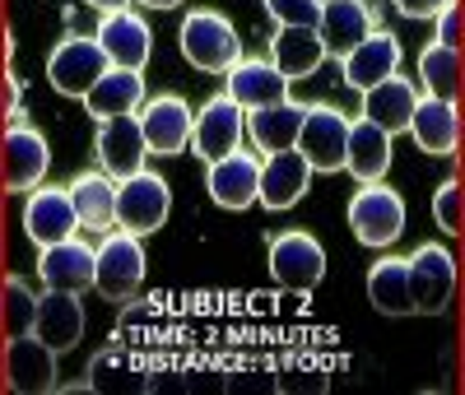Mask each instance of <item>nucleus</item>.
<instances>
[{
	"mask_svg": "<svg viewBox=\"0 0 465 395\" xmlns=\"http://www.w3.org/2000/svg\"><path fill=\"white\" fill-rule=\"evenodd\" d=\"M177 47L182 56L205 70V74H228L232 65L242 61V37L219 10H191L177 28Z\"/></svg>",
	"mask_w": 465,
	"mask_h": 395,
	"instance_id": "f257e3e1",
	"label": "nucleus"
},
{
	"mask_svg": "<svg viewBox=\"0 0 465 395\" xmlns=\"http://www.w3.org/2000/svg\"><path fill=\"white\" fill-rule=\"evenodd\" d=\"M349 228L363 247H396L405 232V201L401 191H391L386 182H359V191L349 195Z\"/></svg>",
	"mask_w": 465,
	"mask_h": 395,
	"instance_id": "f03ea898",
	"label": "nucleus"
},
{
	"mask_svg": "<svg viewBox=\"0 0 465 395\" xmlns=\"http://www.w3.org/2000/svg\"><path fill=\"white\" fill-rule=\"evenodd\" d=\"M270 280L289 293H312L326 280V247L307 228H280L270 237Z\"/></svg>",
	"mask_w": 465,
	"mask_h": 395,
	"instance_id": "7ed1b4c3",
	"label": "nucleus"
},
{
	"mask_svg": "<svg viewBox=\"0 0 465 395\" xmlns=\"http://www.w3.org/2000/svg\"><path fill=\"white\" fill-rule=\"evenodd\" d=\"M144 284V247L140 237L126 228L103 232V242L94 247V289L107 302H126Z\"/></svg>",
	"mask_w": 465,
	"mask_h": 395,
	"instance_id": "20e7f679",
	"label": "nucleus"
},
{
	"mask_svg": "<svg viewBox=\"0 0 465 395\" xmlns=\"http://www.w3.org/2000/svg\"><path fill=\"white\" fill-rule=\"evenodd\" d=\"M168 214H173V186L159 173L140 168V173L116 182V228L149 237L168 223Z\"/></svg>",
	"mask_w": 465,
	"mask_h": 395,
	"instance_id": "39448f33",
	"label": "nucleus"
},
{
	"mask_svg": "<svg viewBox=\"0 0 465 395\" xmlns=\"http://www.w3.org/2000/svg\"><path fill=\"white\" fill-rule=\"evenodd\" d=\"M410 293H414V316H438L451 307L456 284H460V265L442 242H423L410 256Z\"/></svg>",
	"mask_w": 465,
	"mask_h": 395,
	"instance_id": "423d86ee",
	"label": "nucleus"
},
{
	"mask_svg": "<svg viewBox=\"0 0 465 395\" xmlns=\"http://www.w3.org/2000/svg\"><path fill=\"white\" fill-rule=\"evenodd\" d=\"M107 65L112 61H107L98 37L70 33V37H61V43L52 47V56H47V84L56 94H65V98H84L98 79L107 74Z\"/></svg>",
	"mask_w": 465,
	"mask_h": 395,
	"instance_id": "0eeeda50",
	"label": "nucleus"
},
{
	"mask_svg": "<svg viewBox=\"0 0 465 395\" xmlns=\"http://www.w3.org/2000/svg\"><path fill=\"white\" fill-rule=\"evenodd\" d=\"M140 131H144V144L149 153L159 158H173V153H186L191 149V131H196V112L182 94H153L140 103Z\"/></svg>",
	"mask_w": 465,
	"mask_h": 395,
	"instance_id": "6e6552de",
	"label": "nucleus"
},
{
	"mask_svg": "<svg viewBox=\"0 0 465 395\" xmlns=\"http://www.w3.org/2000/svg\"><path fill=\"white\" fill-rule=\"evenodd\" d=\"M344 149H349V116L331 103H307L298 153L312 163V173H344Z\"/></svg>",
	"mask_w": 465,
	"mask_h": 395,
	"instance_id": "1a4fd4ad",
	"label": "nucleus"
},
{
	"mask_svg": "<svg viewBox=\"0 0 465 395\" xmlns=\"http://www.w3.org/2000/svg\"><path fill=\"white\" fill-rule=\"evenodd\" d=\"M52 168V144L37 126H5V140H0V182L5 191H33L47 182Z\"/></svg>",
	"mask_w": 465,
	"mask_h": 395,
	"instance_id": "9d476101",
	"label": "nucleus"
},
{
	"mask_svg": "<svg viewBox=\"0 0 465 395\" xmlns=\"http://www.w3.org/2000/svg\"><path fill=\"white\" fill-rule=\"evenodd\" d=\"M205 191L219 210H247L261 201V158L252 149H232L223 158H214L205 173Z\"/></svg>",
	"mask_w": 465,
	"mask_h": 395,
	"instance_id": "9b49d317",
	"label": "nucleus"
},
{
	"mask_svg": "<svg viewBox=\"0 0 465 395\" xmlns=\"http://www.w3.org/2000/svg\"><path fill=\"white\" fill-rule=\"evenodd\" d=\"M24 232L33 247H52L80 232V214H74L70 186H33L24 205Z\"/></svg>",
	"mask_w": 465,
	"mask_h": 395,
	"instance_id": "f8f14e48",
	"label": "nucleus"
},
{
	"mask_svg": "<svg viewBox=\"0 0 465 395\" xmlns=\"http://www.w3.org/2000/svg\"><path fill=\"white\" fill-rule=\"evenodd\" d=\"M247 135V112L232 103L228 94H214L205 98V107L196 112V131H191V149H196V158H205V163H214V158L232 153L242 144Z\"/></svg>",
	"mask_w": 465,
	"mask_h": 395,
	"instance_id": "ddd939ff",
	"label": "nucleus"
},
{
	"mask_svg": "<svg viewBox=\"0 0 465 395\" xmlns=\"http://www.w3.org/2000/svg\"><path fill=\"white\" fill-rule=\"evenodd\" d=\"M401 37L396 33H386V28H372L363 43L354 47V52H344L340 56V79L349 89H372V84H381V79H391V74H401Z\"/></svg>",
	"mask_w": 465,
	"mask_h": 395,
	"instance_id": "4468645a",
	"label": "nucleus"
},
{
	"mask_svg": "<svg viewBox=\"0 0 465 395\" xmlns=\"http://www.w3.org/2000/svg\"><path fill=\"white\" fill-rule=\"evenodd\" d=\"M56 359L61 353L47 340H37L33 331L5 340V381H10V390H19V395L56 390Z\"/></svg>",
	"mask_w": 465,
	"mask_h": 395,
	"instance_id": "2eb2a0df",
	"label": "nucleus"
},
{
	"mask_svg": "<svg viewBox=\"0 0 465 395\" xmlns=\"http://www.w3.org/2000/svg\"><path fill=\"white\" fill-rule=\"evenodd\" d=\"M37 280H43V289H61V293L94 289V247L80 232L65 237V242L37 247Z\"/></svg>",
	"mask_w": 465,
	"mask_h": 395,
	"instance_id": "dca6fc26",
	"label": "nucleus"
},
{
	"mask_svg": "<svg viewBox=\"0 0 465 395\" xmlns=\"http://www.w3.org/2000/svg\"><path fill=\"white\" fill-rule=\"evenodd\" d=\"M94 153H98V168H103L107 177H116V182L131 177V173H140L144 158H149L140 116H112V122H98Z\"/></svg>",
	"mask_w": 465,
	"mask_h": 395,
	"instance_id": "f3484780",
	"label": "nucleus"
},
{
	"mask_svg": "<svg viewBox=\"0 0 465 395\" xmlns=\"http://www.w3.org/2000/svg\"><path fill=\"white\" fill-rule=\"evenodd\" d=\"M94 37L103 43L107 61L122 65V70H144L149 56H153V33H149L144 15H135V10H112V15H103Z\"/></svg>",
	"mask_w": 465,
	"mask_h": 395,
	"instance_id": "a211bd4d",
	"label": "nucleus"
},
{
	"mask_svg": "<svg viewBox=\"0 0 465 395\" xmlns=\"http://www.w3.org/2000/svg\"><path fill=\"white\" fill-rule=\"evenodd\" d=\"M307 191H312V163H307L298 149L261 158V201L256 205L280 214V210H293Z\"/></svg>",
	"mask_w": 465,
	"mask_h": 395,
	"instance_id": "6ab92c4d",
	"label": "nucleus"
},
{
	"mask_svg": "<svg viewBox=\"0 0 465 395\" xmlns=\"http://www.w3.org/2000/svg\"><path fill=\"white\" fill-rule=\"evenodd\" d=\"M223 94L242 112H256V107H270V103H284L289 98V79L270 65V56H242L223 74Z\"/></svg>",
	"mask_w": 465,
	"mask_h": 395,
	"instance_id": "aec40b11",
	"label": "nucleus"
},
{
	"mask_svg": "<svg viewBox=\"0 0 465 395\" xmlns=\"http://www.w3.org/2000/svg\"><path fill=\"white\" fill-rule=\"evenodd\" d=\"M410 135H414V144H419L423 153H433V158H451V153L460 149V135H465L456 103H451V98H433V94H423V98H419V107H414V116H410Z\"/></svg>",
	"mask_w": 465,
	"mask_h": 395,
	"instance_id": "412c9836",
	"label": "nucleus"
},
{
	"mask_svg": "<svg viewBox=\"0 0 465 395\" xmlns=\"http://www.w3.org/2000/svg\"><path fill=\"white\" fill-rule=\"evenodd\" d=\"M33 335L47 340L56 353H70L84 340V302L80 293H61V289H43L37 298V316H33Z\"/></svg>",
	"mask_w": 465,
	"mask_h": 395,
	"instance_id": "4be33fe9",
	"label": "nucleus"
},
{
	"mask_svg": "<svg viewBox=\"0 0 465 395\" xmlns=\"http://www.w3.org/2000/svg\"><path fill=\"white\" fill-rule=\"evenodd\" d=\"M377 28V10L368 0H322V15H317V33L331 56L354 52L363 37Z\"/></svg>",
	"mask_w": 465,
	"mask_h": 395,
	"instance_id": "5701e85b",
	"label": "nucleus"
},
{
	"mask_svg": "<svg viewBox=\"0 0 465 395\" xmlns=\"http://www.w3.org/2000/svg\"><path fill=\"white\" fill-rule=\"evenodd\" d=\"M326 43H322V33L317 28H298V24H280L275 37H270V65H275L289 84L293 79H307V74H317L322 61H326Z\"/></svg>",
	"mask_w": 465,
	"mask_h": 395,
	"instance_id": "b1692460",
	"label": "nucleus"
},
{
	"mask_svg": "<svg viewBox=\"0 0 465 395\" xmlns=\"http://www.w3.org/2000/svg\"><path fill=\"white\" fill-rule=\"evenodd\" d=\"M144 70H122V65H107V74L84 94V112L94 122H112V116H135L144 103Z\"/></svg>",
	"mask_w": 465,
	"mask_h": 395,
	"instance_id": "393cba45",
	"label": "nucleus"
},
{
	"mask_svg": "<svg viewBox=\"0 0 465 395\" xmlns=\"http://www.w3.org/2000/svg\"><path fill=\"white\" fill-rule=\"evenodd\" d=\"M419 98L423 94H419L414 79L391 74V79H381V84L363 89V122L381 126L386 135H401V131H410V116H414Z\"/></svg>",
	"mask_w": 465,
	"mask_h": 395,
	"instance_id": "a878e982",
	"label": "nucleus"
},
{
	"mask_svg": "<svg viewBox=\"0 0 465 395\" xmlns=\"http://www.w3.org/2000/svg\"><path fill=\"white\" fill-rule=\"evenodd\" d=\"M65 186H70V201H74V214H80L84 232L116 228V177H107L103 168H89V173H74Z\"/></svg>",
	"mask_w": 465,
	"mask_h": 395,
	"instance_id": "bb28decb",
	"label": "nucleus"
},
{
	"mask_svg": "<svg viewBox=\"0 0 465 395\" xmlns=\"http://www.w3.org/2000/svg\"><path fill=\"white\" fill-rule=\"evenodd\" d=\"M302 116H307V107L293 103V98L247 112V135H252L256 153H284V149H298Z\"/></svg>",
	"mask_w": 465,
	"mask_h": 395,
	"instance_id": "cd10ccee",
	"label": "nucleus"
},
{
	"mask_svg": "<svg viewBox=\"0 0 465 395\" xmlns=\"http://www.w3.org/2000/svg\"><path fill=\"white\" fill-rule=\"evenodd\" d=\"M368 302L381 316H414V293H410V261L405 256H377L368 270Z\"/></svg>",
	"mask_w": 465,
	"mask_h": 395,
	"instance_id": "c85d7f7f",
	"label": "nucleus"
},
{
	"mask_svg": "<svg viewBox=\"0 0 465 395\" xmlns=\"http://www.w3.org/2000/svg\"><path fill=\"white\" fill-rule=\"evenodd\" d=\"M391 168V135L372 122H349V149H344V173L359 182H381Z\"/></svg>",
	"mask_w": 465,
	"mask_h": 395,
	"instance_id": "c756f323",
	"label": "nucleus"
},
{
	"mask_svg": "<svg viewBox=\"0 0 465 395\" xmlns=\"http://www.w3.org/2000/svg\"><path fill=\"white\" fill-rule=\"evenodd\" d=\"M419 84L429 89L433 98H451L465 94L460 89V47H442V43H429L419 52Z\"/></svg>",
	"mask_w": 465,
	"mask_h": 395,
	"instance_id": "7c9ffc66",
	"label": "nucleus"
},
{
	"mask_svg": "<svg viewBox=\"0 0 465 395\" xmlns=\"http://www.w3.org/2000/svg\"><path fill=\"white\" fill-rule=\"evenodd\" d=\"M37 298H43V293H33V289L19 280V274H10V280L0 284V326H5V340H15V335H28V331H33Z\"/></svg>",
	"mask_w": 465,
	"mask_h": 395,
	"instance_id": "2f4dec72",
	"label": "nucleus"
},
{
	"mask_svg": "<svg viewBox=\"0 0 465 395\" xmlns=\"http://www.w3.org/2000/svg\"><path fill=\"white\" fill-rule=\"evenodd\" d=\"M433 219H438V228L451 232V237L465 228V191H460L456 177H447V182L433 191Z\"/></svg>",
	"mask_w": 465,
	"mask_h": 395,
	"instance_id": "473e14b6",
	"label": "nucleus"
},
{
	"mask_svg": "<svg viewBox=\"0 0 465 395\" xmlns=\"http://www.w3.org/2000/svg\"><path fill=\"white\" fill-rule=\"evenodd\" d=\"M261 5L275 24H298V28H317L322 15V0H261Z\"/></svg>",
	"mask_w": 465,
	"mask_h": 395,
	"instance_id": "72a5a7b5",
	"label": "nucleus"
},
{
	"mask_svg": "<svg viewBox=\"0 0 465 395\" xmlns=\"http://www.w3.org/2000/svg\"><path fill=\"white\" fill-rule=\"evenodd\" d=\"M433 28H438V33H433V43H442V47H460V43H465V10L451 0V5L433 19Z\"/></svg>",
	"mask_w": 465,
	"mask_h": 395,
	"instance_id": "f704fd0d",
	"label": "nucleus"
},
{
	"mask_svg": "<svg viewBox=\"0 0 465 395\" xmlns=\"http://www.w3.org/2000/svg\"><path fill=\"white\" fill-rule=\"evenodd\" d=\"M391 5H396L405 19H438L451 0H391Z\"/></svg>",
	"mask_w": 465,
	"mask_h": 395,
	"instance_id": "c9c22d12",
	"label": "nucleus"
},
{
	"mask_svg": "<svg viewBox=\"0 0 465 395\" xmlns=\"http://www.w3.org/2000/svg\"><path fill=\"white\" fill-rule=\"evenodd\" d=\"M89 10H98V15H112V10H131L135 0H84Z\"/></svg>",
	"mask_w": 465,
	"mask_h": 395,
	"instance_id": "e433bc0d",
	"label": "nucleus"
},
{
	"mask_svg": "<svg viewBox=\"0 0 465 395\" xmlns=\"http://www.w3.org/2000/svg\"><path fill=\"white\" fill-rule=\"evenodd\" d=\"M140 5H149V10H177V5H186V0H140Z\"/></svg>",
	"mask_w": 465,
	"mask_h": 395,
	"instance_id": "4c0bfd02",
	"label": "nucleus"
},
{
	"mask_svg": "<svg viewBox=\"0 0 465 395\" xmlns=\"http://www.w3.org/2000/svg\"><path fill=\"white\" fill-rule=\"evenodd\" d=\"M460 89H465V47H460Z\"/></svg>",
	"mask_w": 465,
	"mask_h": 395,
	"instance_id": "58836bf2",
	"label": "nucleus"
},
{
	"mask_svg": "<svg viewBox=\"0 0 465 395\" xmlns=\"http://www.w3.org/2000/svg\"><path fill=\"white\" fill-rule=\"evenodd\" d=\"M460 191H465V177H460Z\"/></svg>",
	"mask_w": 465,
	"mask_h": 395,
	"instance_id": "ea45409f",
	"label": "nucleus"
},
{
	"mask_svg": "<svg viewBox=\"0 0 465 395\" xmlns=\"http://www.w3.org/2000/svg\"><path fill=\"white\" fill-rule=\"evenodd\" d=\"M0 191H5V182H0Z\"/></svg>",
	"mask_w": 465,
	"mask_h": 395,
	"instance_id": "a19ab883",
	"label": "nucleus"
}]
</instances>
